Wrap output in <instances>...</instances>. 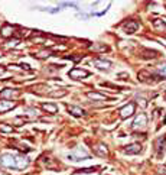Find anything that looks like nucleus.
Here are the masks:
<instances>
[{
  "label": "nucleus",
  "mask_w": 166,
  "mask_h": 175,
  "mask_svg": "<svg viewBox=\"0 0 166 175\" xmlns=\"http://www.w3.org/2000/svg\"><path fill=\"white\" fill-rule=\"evenodd\" d=\"M29 165L26 156L19 153H2L0 155V166L9 170H23Z\"/></svg>",
  "instance_id": "obj_1"
},
{
  "label": "nucleus",
  "mask_w": 166,
  "mask_h": 175,
  "mask_svg": "<svg viewBox=\"0 0 166 175\" xmlns=\"http://www.w3.org/2000/svg\"><path fill=\"white\" fill-rule=\"evenodd\" d=\"M91 65L97 67V68H100V70H107V68H110L111 62H110V61L103 60V58H97V60L91 61Z\"/></svg>",
  "instance_id": "obj_2"
},
{
  "label": "nucleus",
  "mask_w": 166,
  "mask_h": 175,
  "mask_svg": "<svg viewBox=\"0 0 166 175\" xmlns=\"http://www.w3.org/2000/svg\"><path fill=\"white\" fill-rule=\"evenodd\" d=\"M88 75H90V72L85 71V70L74 68V70L69 71V77H71V78H75V80H78V78H85V77H88Z\"/></svg>",
  "instance_id": "obj_3"
},
{
  "label": "nucleus",
  "mask_w": 166,
  "mask_h": 175,
  "mask_svg": "<svg viewBox=\"0 0 166 175\" xmlns=\"http://www.w3.org/2000/svg\"><path fill=\"white\" fill-rule=\"evenodd\" d=\"M133 113H134V103H129L127 106H124V107L120 110V116H122L123 119L130 117Z\"/></svg>",
  "instance_id": "obj_4"
},
{
  "label": "nucleus",
  "mask_w": 166,
  "mask_h": 175,
  "mask_svg": "<svg viewBox=\"0 0 166 175\" xmlns=\"http://www.w3.org/2000/svg\"><path fill=\"white\" fill-rule=\"evenodd\" d=\"M146 125H147V117H146V115L140 113L139 117H136V120H134V123H133V127L137 129V127H144Z\"/></svg>",
  "instance_id": "obj_5"
},
{
  "label": "nucleus",
  "mask_w": 166,
  "mask_h": 175,
  "mask_svg": "<svg viewBox=\"0 0 166 175\" xmlns=\"http://www.w3.org/2000/svg\"><path fill=\"white\" fill-rule=\"evenodd\" d=\"M139 29V23L136 20H129L126 25H124V31L126 33H134Z\"/></svg>",
  "instance_id": "obj_6"
},
{
  "label": "nucleus",
  "mask_w": 166,
  "mask_h": 175,
  "mask_svg": "<svg viewBox=\"0 0 166 175\" xmlns=\"http://www.w3.org/2000/svg\"><path fill=\"white\" fill-rule=\"evenodd\" d=\"M15 107L13 101H0V113H5L7 110H12Z\"/></svg>",
  "instance_id": "obj_7"
},
{
  "label": "nucleus",
  "mask_w": 166,
  "mask_h": 175,
  "mask_svg": "<svg viewBox=\"0 0 166 175\" xmlns=\"http://www.w3.org/2000/svg\"><path fill=\"white\" fill-rule=\"evenodd\" d=\"M126 153H139L140 152V145L139 143H133V145H129V146H126Z\"/></svg>",
  "instance_id": "obj_8"
},
{
  "label": "nucleus",
  "mask_w": 166,
  "mask_h": 175,
  "mask_svg": "<svg viewBox=\"0 0 166 175\" xmlns=\"http://www.w3.org/2000/svg\"><path fill=\"white\" fill-rule=\"evenodd\" d=\"M42 109L46 110L48 113H56L58 111V106L52 103H45V104H42Z\"/></svg>",
  "instance_id": "obj_9"
},
{
  "label": "nucleus",
  "mask_w": 166,
  "mask_h": 175,
  "mask_svg": "<svg viewBox=\"0 0 166 175\" xmlns=\"http://www.w3.org/2000/svg\"><path fill=\"white\" fill-rule=\"evenodd\" d=\"M68 111H71L74 116H83L84 110L81 107H77V106H68Z\"/></svg>",
  "instance_id": "obj_10"
},
{
  "label": "nucleus",
  "mask_w": 166,
  "mask_h": 175,
  "mask_svg": "<svg viewBox=\"0 0 166 175\" xmlns=\"http://www.w3.org/2000/svg\"><path fill=\"white\" fill-rule=\"evenodd\" d=\"M12 33H13V27H12L10 25H5V26L2 27V35H3L5 38L10 36Z\"/></svg>",
  "instance_id": "obj_11"
},
{
  "label": "nucleus",
  "mask_w": 166,
  "mask_h": 175,
  "mask_svg": "<svg viewBox=\"0 0 166 175\" xmlns=\"http://www.w3.org/2000/svg\"><path fill=\"white\" fill-rule=\"evenodd\" d=\"M17 96V91H13V90H3L2 93H0V97H15Z\"/></svg>",
  "instance_id": "obj_12"
},
{
  "label": "nucleus",
  "mask_w": 166,
  "mask_h": 175,
  "mask_svg": "<svg viewBox=\"0 0 166 175\" xmlns=\"http://www.w3.org/2000/svg\"><path fill=\"white\" fill-rule=\"evenodd\" d=\"M90 99H94V100H105L107 97L105 96H103V94H98V93H88L87 94Z\"/></svg>",
  "instance_id": "obj_13"
},
{
  "label": "nucleus",
  "mask_w": 166,
  "mask_h": 175,
  "mask_svg": "<svg viewBox=\"0 0 166 175\" xmlns=\"http://www.w3.org/2000/svg\"><path fill=\"white\" fill-rule=\"evenodd\" d=\"M157 72H159V75H161L162 78H166V64H162V65H159V68H157Z\"/></svg>",
  "instance_id": "obj_14"
},
{
  "label": "nucleus",
  "mask_w": 166,
  "mask_h": 175,
  "mask_svg": "<svg viewBox=\"0 0 166 175\" xmlns=\"http://www.w3.org/2000/svg\"><path fill=\"white\" fill-rule=\"evenodd\" d=\"M39 10H44V12H48V13H58L59 9L58 7H38Z\"/></svg>",
  "instance_id": "obj_15"
},
{
  "label": "nucleus",
  "mask_w": 166,
  "mask_h": 175,
  "mask_svg": "<svg viewBox=\"0 0 166 175\" xmlns=\"http://www.w3.org/2000/svg\"><path fill=\"white\" fill-rule=\"evenodd\" d=\"M95 151H97V153L101 155V156H103V155H107V149H105L104 145H98V148L95 149Z\"/></svg>",
  "instance_id": "obj_16"
},
{
  "label": "nucleus",
  "mask_w": 166,
  "mask_h": 175,
  "mask_svg": "<svg viewBox=\"0 0 166 175\" xmlns=\"http://www.w3.org/2000/svg\"><path fill=\"white\" fill-rule=\"evenodd\" d=\"M0 132H13V127L12 126H6L5 123L0 125Z\"/></svg>",
  "instance_id": "obj_17"
},
{
  "label": "nucleus",
  "mask_w": 166,
  "mask_h": 175,
  "mask_svg": "<svg viewBox=\"0 0 166 175\" xmlns=\"http://www.w3.org/2000/svg\"><path fill=\"white\" fill-rule=\"evenodd\" d=\"M153 23H155V26L156 27H157V29H166V25H165V23H163V22H159V20H155V22H153Z\"/></svg>",
  "instance_id": "obj_18"
},
{
  "label": "nucleus",
  "mask_w": 166,
  "mask_h": 175,
  "mask_svg": "<svg viewBox=\"0 0 166 175\" xmlns=\"http://www.w3.org/2000/svg\"><path fill=\"white\" fill-rule=\"evenodd\" d=\"M61 6H69V7H75V9L78 7L77 3H61Z\"/></svg>",
  "instance_id": "obj_19"
},
{
  "label": "nucleus",
  "mask_w": 166,
  "mask_h": 175,
  "mask_svg": "<svg viewBox=\"0 0 166 175\" xmlns=\"http://www.w3.org/2000/svg\"><path fill=\"white\" fill-rule=\"evenodd\" d=\"M91 49H100V51H105L107 46H91Z\"/></svg>",
  "instance_id": "obj_20"
},
{
  "label": "nucleus",
  "mask_w": 166,
  "mask_h": 175,
  "mask_svg": "<svg viewBox=\"0 0 166 175\" xmlns=\"http://www.w3.org/2000/svg\"><path fill=\"white\" fill-rule=\"evenodd\" d=\"M22 67L25 68V70H30V67H29L28 64H22Z\"/></svg>",
  "instance_id": "obj_21"
},
{
  "label": "nucleus",
  "mask_w": 166,
  "mask_h": 175,
  "mask_svg": "<svg viewBox=\"0 0 166 175\" xmlns=\"http://www.w3.org/2000/svg\"><path fill=\"white\" fill-rule=\"evenodd\" d=\"M0 175H5V174H2V172H0Z\"/></svg>",
  "instance_id": "obj_22"
},
{
  "label": "nucleus",
  "mask_w": 166,
  "mask_h": 175,
  "mask_svg": "<svg viewBox=\"0 0 166 175\" xmlns=\"http://www.w3.org/2000/svg\"><path fill=\"white\" fill-rule=\"evenodd\" d=\"M5 175H7V174H5Z\"/></svg>",
  "instance_id": "obj_23"
}]
</instances>
